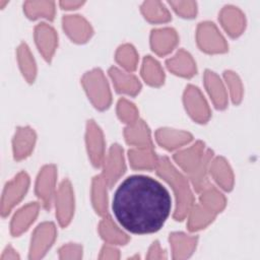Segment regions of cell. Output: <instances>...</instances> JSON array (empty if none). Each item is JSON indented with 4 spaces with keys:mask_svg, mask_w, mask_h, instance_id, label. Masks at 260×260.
<instances>
[{
    "mask_svg": "<svg viewBox=\"0 0 260 260\" xmlns=\"http://www.w3.org/2000/svg\"><path fill=\"white\" fill-rule=\"evenodd\" d=\"M142 76L151 85H159L164 81L162 70L160 69L158 63L150 57H146L144 59L142 67Z\"/></svg>",
    "mask_w": 260,
    "mask_h": 260,
    "instance_id": "obj_30",
    "label": "cell"
},
{
    "mask_svg": "<svg viewBox=\"0 0 260 260\" xmlns=\"http://www.w3.org/2000/svg\"><path fill=\"white\" fill-rule=\"evenodd\" d=\"M170 4L173 5L175 10H177L182 15L193 16L196 13L195 4L193 2H170Z\"/></svg>",
    "mask_w": 260,
    "mask_h": 260,
    "instance_id": "obj_38",
    "label": "cell"
},
{
    "mask_svg": "<svg viewBox=\"0 0 260 260\" xmlns=\"http://www.w3.org/2000/svg\"><path fill=\"white\" fill-rule=\"evenodd\" d=\"M129 158L132 167L135 169H152L158 162L151 148L132 149L129 151Z\"/></svg>",
    "mask_w": 260,
    "mask_h": 260,
    "instance_id": "obj_22",
    "label": "cell"
},
{
    "mask_svg": "<svg viewBox=\"0 0 260 260\" xmlns=\"http://www.w3.org/2000/svg\"><path fill=\"white\" fill-rule=\"evenodd\" d=\"M35 142V133L28 128L18 129L14 138L15 158L20 159L26 156L32 148Z\"/></svg>",
    "mask_w": 260,
    "mask_h": 260,
    "instance_id": "obj_19",
    "label": "cell"
},
{
    "mask_svg": "<svg viewBox=\"0 0 260 260\" xmlns=\"http://www.w3.org/2000/svg\"><path fill=\"white\" fill-rule=\"evenodd\" d=\"M100 233H101L102 237L110 243L125 244L128 241L127 236L117 229V226L113 223L110 216H107L101 222Z\"/></svg>",
    "mask_w": 260,
    "mask_h": 260,
    "instance_id": "obj_29",
    "label": "cell"
},
{
    "mask_svg": "<svg viewBox=\"0 0 260 260\" xmlns=\"http://www.w3.org/2000/svg\"><path fill=\"white\" fill-rule=\"evenodd\" d=\"M118 114L121 120L126 123H131L133 125L136 119L137 112L132 104H130L126 100H121L118 104Z\"/></svg>",
    "mask_w": 260,
    "mask_h": 260,
    "instance_id": "obj_35",
    "label": "cell"
},
{
    "mask_svg": "<svg viewBox=\"0 0 260 260\" xmlns=\"http://www.w3.org/2000/svg\"><path fill=\"white\" fill-rule=\"evenodd\" d=\"M170 241L173 246L174 258H186L196 246L197 238L187 237L184 234H173L170 237Z\"/></svg>",
    "mask_w": 260,
    "mask_h": 260,
    "instance_id": "obj_21",
    "label": "cell"
},
{
    "mask_svg": "<svg viewBox=\"0 0 260 260\" xmlns=\"http://www.w3.org/2000/svg\"><path fill=\"white\" fill-rule=\"evenodd\" d=\"M18 58H19V62H20V67L21 70L23 72V74L25 75V77L27 78V80L29 82H31L35 78L36 75V67H35V63L34 60L27 50V47L25 45H22L19 50H18Z\"/></svg>",
    "mask_w": 260,
    "mask_h": 260,
    "instance_id": "obj_33",
    "label": "cell"
},
{
    "mask_svg": "<svg viewBox=\"0 0 260 260\" xmlns=\"http://www.w3.org/2000/svg\"><path fill=\"white\" fill-rule=\"evenodd\" d=\"M205 84H206V87L208 88L210 95L212 96L215 107L219 109L224 108L226 104V98H225L224 88L220 80L218 79V77L212 72L207 71L205 74Z\"/></svg>",
    "mask_w": 260,
    "mask_h": 260,
    "instance_id": "obj_23",
    "label": "cell"
},
{
    "mask_svg": "<svg viewBox=\"0 0 260 260\" xmlns=\"http://www.w3.org/2000/svg\"><path fill=\"white\" fill-rule=\"evenodd\" d=\"M116 59L121 65H123L129 71H132L136 68L137 55L134 49L129 45L123 46L119 49Z\"/></svg>",
    "mask_w": 260,
    "mask_h": 260,
    "instance_id": "obj_34",
    "label": "cell"
},
{
    "mask_svg": "<svg viewBox=\"0 0 260 260\" xmlns=\"http://www.w3.org/2000/svg\"><path fill=\"white\" fill-rule=\"evenodd\" d=\"M38 213V204L31 203L20 209L14 216L11 224V233L14 236L22 233L29 225Z\"/></svg>",
    "mask_w": 260,
    "mask_h": 260,
    "instance_id": "obj_17",
    "label": "cell"
},
{
    "mask_svg": "<svg viewBox=\"0 0 260 260\" xmlns=\"http://www.w3.org/2000/svg\"><path fill=\"white\" fill-rule=\"evenodd\" d=\"M55 183V168L53 166L45 167L37 182V194L43 199L46 208H50L51 198Z\"/></svg>",
    "mask_w": 260,
    "mask_h": 260,
    "instance_id": "obj_12",
    "label": "cell"
},
{
    "mask_svg": "<svg viewBox=\"0 0 260 260\" xmlns=\"http://www.w3.org/2000/svg\"><path fill=\"white\" fill-rule=\"evenodd\" d=\"M55 238V226L51 222H46L38 226L36 230L30 248V258H39L43 256L45 251L51 246Z\"/></svg>",
    "mask_w": 260,
    "mask_h": 260,
    "instance_id": "obj_6",
    "label": "cell"
},
{
    "mask_svg": "<svg viewBox=\"0 0 260 260\" xmlns=\"http://www.w3.org/2000/svg\"><path fill=\"white\" fill-rule=\"evenodd\" d=\"M204 189L205 191L200 197L201 202L208 211L215 214L223 208L225 200L223 196L219 192H217L213 186L207 185Z\"/></svg>",
    "mask_w": 260,
    "mask_h": 260,
    "instance_id": "obj_27",
    "label": "cell"
},
{
    "mask_svg": "<svg viewBox=\"0 0 260 260\" xmlns=\"http://www.w3.org/2000/svg\"><path fill=\"white\" fill-rule=\"evenodd\" d=\"M177 44V36L173 29L165 28L159 30H153L151 35L152 50L158 55H165L172 51Z\"/></svg>",
    "mask_w": 260,
    "mask_h": 260,
    "instance_id": "obj_14",
    "label": "cell"
},
{
    "mask_svg": "<svg viewBox=\"0 0 260 260\" xmlns=\"http://www.w3.org/2000/svg\"><path fill=\"white\" fill-rule=\"evenodd\" d=\"M86 141L92 164L95 167H100L104 158V142L102 133L93 122H89L87 125Z\"/></svg>",
    "mask_w": 260,
    "mask_h": 260,
    "instance_id": "obj_10",
    "label": "cell"
},
{
    "mask_svg": "<svg viewBox=\"0 0 260 260\" xmlns=\"http://www.w3.org/2000/svg\"><path fill=\"white\" fill-rule=\"evenodd\" d=\"M172 199L156 180L142 175L125 179L115 192L113 211L127 231L143 235L157 232L170 215Z\"/></svg>",
    "mask_w": 260,
    "mask_h": 260,
    "instance_id": "obj_1",
    "label": "cell"
},
{
    "mask_svg": "<svg viewBox=\"0 0 260 260\" xmlns=\"http://www.w3.org/2000/svg\"><path fill=\"white\" fill-rule=\"evenodd\" d=\"M36 40L44 57L50 61L56 46L55 31L45 23L40 24L36 29Z\"/></svg>",
    "mask_w": 260,
    "mask_h": 260,
    "instance_id": "obj_15",
    "label": "cell"
},
{
    "mask_svg": "<svg viewBox=\"0 0 260 260\" xmlns=\"http://www.w3.org/2000/svg\"><path fill=\"white\" fill-rule=\"evenodd\" d=\"M125 136L128 143L136 144L141 148H152L149 131L142 121L133 124L125 129Z\"/></svg>",
    "mask_w": 260,
    "mask_h": 260,
    "instance_id": "obj_16",
    "label": "cell"
},
{
    "mask_svg": "<svg viewBox=\"0 0 260 260\" xmlns=\"http://www.w3.org/2000/svg\"><path fill=\"white\" fill-rule=\"evenodd\" d=\"M157 141L169 149L178 147L179 145L189 142L192 139V136L185 132H176L174 130L160 129L156 133Z\"/></svg>",
    "mask_w": 260,
    "mask_h": 260,
    "instance_id": "obj_24",
    "label": "cell"
},
{
    "mask_svg": "<svg viewBox=\"0 0 260 260\" xmlns=\"http://www.w3.org/2000/svg\"><path fill=\"white\" fill-rule=\"evenodd\" d=\"M82 82L95 107L101 110L106 109L111 102V95L101 70H94L86 74Z\"/></svg>",
    "mask_w": 260,
    "mask_h": 260,
    "instance_id": "obj_3",
    "label": "cell"
},
{
    "mask_svg": "<svg viewBox=\"0 0 260 260\" xmlns=\"http://www.w3.org/2000/svg\"><path fill=\"white\" fill-rule=\"evenodd\" d=\"M156 167L157 174L173 186L177 196L175 218L177 220H182L193 203V196L190 192L188 182L180 173L177 172L167 157H160Z\"/></svg>",
    "mask_w": 260,
    "mask_h": 260,
    "instance_id": "obj_2",
    "label": "cell"
},
{
    "mask_svg": "<svg viewBox=\"0 0 260 260\" xmlns=\"http://www.w3.org/2000/svg\"><path fill=\"white\" fill-rule=\"evenodd\" d=\"M167 65L170 70L183 76H192L195 72V65L191 57L184 51L178 52V54L167 61Z\"/></svg>",
    "mask_w": 260,
    "mask_h": 260,
    "instance_id": "obj_20",
    "label": "cell"
},
{
    "mask_svg": "<svg viewBox=\"0 0 260 260\" xmlns=\"http://www.w3.org/2000/svg\"><path fill=\"white\" fill-rule=\"evenodd\" d=\"M125 166L122 155V150L118 145H113L110 149V153L105 164V172L103 174V178L106 183L111 187L116 180L124 173Z\"/></svg>",
    "mask_w": 260,
    "mask_h": 260,
    "instance_id": "obj_8",
    "label": "cell"
},
{
    "mask_svg": "<svg viewBox=\"0 0 260 260\" xmlns=\"http://www.w3.org/2000/svg\"><path fill=\"white\" fill-rule=\"evenodd\" d=\"M224 77L231 87L234 103H239L241 100V86L237 76H235V74H233L232 72H225Z\"/></svg>",
    "mask_w": 260,
    "mask_h": 260,
    "instance_id": "obj_37",
    "label": "cell"
},
{
    "mask_svg": "<svg viewBox=\"0 0 260 260\" xmlns=\"http://www.w3.org/2000/svg\"><path fill=\"white\" fill-rule=\"evenodd\" d=\"M72 193H71V186L68 181H64L59 189L56 206H57V215L59 221L62 226L66 225L71 217L72 214Z\"/></svg>",
    "mask_w": 260,
    "mask_h": 260,
    "instance_id": "obj_9",
    "label": "cell"
},
{
    "mask_svg": "<svg viewBox=\"0 0 260 260\" xmlns=\"http://www.w3.org/2000/svg\"><path fill=\"white\" fill-rule=\"evenodd\" d=\"M109 73L113 78L118 91L130 94H135L139 91L140 83L134 76L125 74L117 68H111Z\"/></svg>",
    "mask_w": 260,
    "mask_h": 260,
    "instance_id": "obj_18",
    "label": "cell"
},
{
    "mask_svg": "<svg viewBox=\"0 0 260 260\" xmlns=\"http://www.w3.org/2000/svg\"><path fill=\"white\" fill-rule=\"evenodd\" d=\"M214 215V213L208 211L207 209H204L201 206L196 205L192 210V214L189 221V230L195 231L201 229L202 226H205L213 219Z\"/></svg>",
    "mask_w": 260,
    "mask_h": 260,
    "instance_id": "obj_31",
    "label": "cell"
},
{
    "mask_svg": "<svg viewBox=\"0 0 260 260\" xmlns=\"http://www.w3.org/2000/svg\"><path fill=\"white\" fill-rule=\"evenodd\" d=\"M142 12L150 21H168L171 16L169 12L157 2H147L142 6Z\"/></svg>",
    "mask_w": 260,
    "mask_h": 260,
    "instance_id": "obj_32",
    "label": "cell"
},
{
    "mask_svg": "<svg viewBox=\"0 0 260 260\" xmlns=\"http://www.w3.org/2000/svg\"><path fill=\"white\" fill-rule=\"evenodd\" d=\"M106 181L103 177H96L92 184V201L96 212L101 215H105L107 212V193H106Z\"/></svg>",
    "mask_w": 260,
    "mask_h": 260,
    "instance_id": "obj_28",
    "label": "cell"
},
{
    "mask_svg": "<svg viewBox=\"0 0 260 260\" xmlns=\"http://www.w3.org/2000/svg\"><path fill=\"white\" fill-rule=\"evenodd\" d=\"M203 144L197 142L191 148L178 152L174 155L175 160L184 169L185 172L192 174L201 164L203 159Z\"/></svg>",
    "mask_w": 260,
    "mask_h": 260,
    "instance_id": "obj_11",
    "label": "cell"
},
{
    "mask_svg": "<svg viewBox=\"0 0 260 260\" xmlns=\"http://www.w3.org/2000/svg\"><path fill=\"white\" fill-rule=\"evenodd\" d=\"M185 103L187 110L194 119L200 123H203L208 119L209 110L198 88L194 86L188 87L185 93Z\"/></svg>",
    "mask_w": 260,
    "mask_h": 260,
    "instance_id": "obj_7",
    "label": "cell"
},
{
    "mask_svg": "<svg viewBox=\"0 0 260 260\" xmlns=\"http://www.w3.org/2000/svg\"><path fill=\"white\" fill-rule=\"evenodd\" d=\"M220 19L224 28L232 37H236L241 34L243 28V17L237 9L226 7L221 12Z\"/></svg>",
    "mask_w": 260,
    "mask_h": 260,
    "instance_id": "obj_25",
    "label": "cell"
},
{
    "mask_svg": "<svg viewBox=\"0 0 260 260\" xmlns=\"http://www.w3.org/2000/svg\"><path fill=\"white\" fill-rule=\"evenodd\" d=\"M198 43L202 50L210 53L226 50L224 40L216 30L213 23H202L198 29Z\"/></svg>",
    "mask_w": 260,
    "mask_h": 260,
    "instance_id": "obj_5",
    "label": "cell"
},
{
    "mask_svg": "<svg viewBox=\"0 0 260 260\" xmlns=\"http://www.w3.org/2000/svg\"><path fill=\"white\" fill-rule=\"evenodd\" d=\"M118 250L111 248V247H104V249L102 250V255L101 258H118L119 254H118Z\"/></svg>",
    "mask_w": 260,
    "mask_h": 260,
    "instance_id": "obj_39",
    "label": "cell"
},
{
    "mask_svg": "<svg viewBox=\"0 0 260 260\" xmlns=\"http://www.w3.org/2000/svg\"><path fill=\"white\" fill-rule=\"evenodd\" d=\"M28 186V177L24 173H20L13 181L7 184L5 187L2 198V215L5 216L11 207L17 203Z\"/></svg>",
    "mask_w": 260,
    "mask_h": 260,
    "instance_id": "obj_4",
    "label": "cell"
},
{
    "mask_svg": "<svg viewBox=\"0 0 260 260\" xmlns=\"http://www.w3.org/2000/svg\"><path fill=\"white\" fill-rule=\"evenodd\" d=\"M64 28L75 42H84L91 35V28L88 23L79 16L64 17Z\"/></svg>",
    "mask_w": 260,
    "mask_h": 260,
    "instance_id": "obj_13",
    "label": "cell"
},
{
    "mask_svg": "<svg viewBox=\"0 0 260 260\" xmlns=\"http://www.w3.org/2000/svg\"><path fill=\"white\" fill-rule=\"evenodd\" d=\"M39 4V7L35 8L30 2L26 3L25 4V11L27 13V15L30 17V18H36V17H39L40 15H45V17H48L50 19L53 18V14H54V8H53V3H49V5L46 7V8H43L42 5L44 3H38Z\"/></svg>",
    "mask_w": 260,
    "mask_h": 260,
    "instance_id": "obj_36",
    "label": "cell"
},
{
    "mask_svg": "<svg viewBox=\"0 0 260 260\" xmlns=\"http://www.w3.org/2000/svg\"><path fill=\"white\" fill-rule=\"evenodd\" d=\"M211 173L214 179L222 186L223 189L231 190L233 185V176L226 161L223 158L217 157L215 160H213Z\"/></svg>",
    "mask_w": 260,
    "mask_h": 260,
    "instance_id": "obj_26",
    "label": "cell"
}]
</instances>
